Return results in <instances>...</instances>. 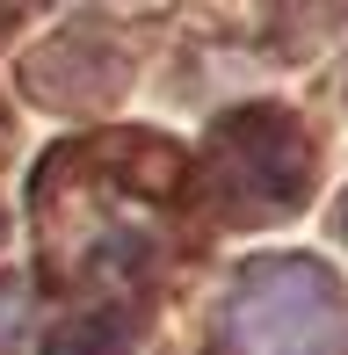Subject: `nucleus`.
Listing matches in <instances>:
<instances>
[{
	"mask_svg": "<svg viewBox=\"0 0 348 355\" xmlns=\"http://www.w3.org/2000/svg\"><path fill=\"white\" fill-rule=\"evenodd\" d=\"M218 355H348V304L305 254L247 261L218 312Z\"/></svg>",
	"mask_w": 348,
	"mask_h": 355,
	"instance_id": "f257e3e1",
	"label": "nucleus"
},
{
	"mask_svg": "<svg viewBox=\"0 0 348 355\" xmlns=\"http://www.w3.org/2000/svg\"><path fill=\"white\" fill-rule=\"evenodd\" d=\"M203 189L225 218H283L312 189V138L290 109H240L203 145Z\"/></svg>",
	"mask_w": 348,
	"mask_h": 355,
	"instance_id": "f03ea898",
	"label": "nucleus"
},
{
	"mask_svg": "<svg viewBox=\"0 0 348 355\" xmlns=\"http://www.w3.org/2000/svg\"><path fill=\"white\" fill-rule=\"evenodd\" d=\"M102 37H58L22 66V87L51 109H94L123 87V58H102Z\"/></svg>",
	"mask_w": 348,
	"mask_h": 355,
	"instance_id": "7ed1b4c3",
	"label": "nucleus"
},
{
	"mask_svg": "<svg viewBox=\"0 0 348 355\" xmlns=\"http://www.w3.org/2000/svg\"><path fill=\"white\" fill-rule=\"evenodd\" d=\"M58 355H131V312L123 304H94L66 327Z\"/></svg>",
	"mask_w": 348,
	"mask_h": 355,
	"instance_id": "20e7f679",
	"label": "nucleus"
},
{
	"mask_svg": "<svg viewBox=\"0 0 348 355\" xmlns=\"http://www.w3.org/2000/svg\"><path fill=\"white\" fill-rule=\"evenodd\" d=\"M341 232H348V203H341Z\"/></svg>",
	"mask_w": 348,
	"mask_h": 355,
	"instance_id": "39448f33",
	"label": "nucleus"
}]
</instances>
